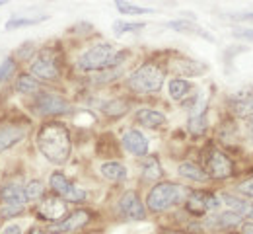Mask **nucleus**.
I'll return each instance as SVG.
<instances>
[{
  "label": "nucleus",
  "mask_w": 253,
  "mask_h": 234,
  "mask_svg": "<svg viewBox=\"0 0 253 234\" xmlns=\"http://www.w3.org/2000/svg\"><path fill=\"white\" fill-rule=\"evenodd\" d=\"M123 146L134 156H146L148 154V139L136 129H130L123 135Z\"/></svg>",
  "instance_id": "ddd939ff"
},
{
  "label": "nucleus",
  "mask_w": 253,
  "mask_h": 234,
  "mask_svg": "<svg viewBox=\"0 0 253 234\" xmlns=\"http://www.w3.org/2000/svg\"><path fill=\"white\" fill-rule=\"evenodd\" d=\"M49 20V16H39V18H18V16H12L8 22H6V32H12V30H18V28H26V26H35V24H41Z\"/></svg>",
  "instance_id": "393cba45"
},
{
  "label": "nucleus",
  "mask_w": 253,
  "mask_h": 234,
  "mask_svg": "<svg viewBox=\"0 0 253 234\" xmlns=\"http://www.w3.org/2000/svg\"><path fill=\"white\" fill-rule=\"evenodd\" d=\"M203 68L205 67L197 65L195 61H181V65H179V70H181V72H185V74H199Z\"/></svg>",
  "instance_id": "72a5a7b5"
},
{
  "label": "nucleus",
  "mask_w": 253,
  "mask_h": 234,
  "mask_svg": "<svg viewBox=\"0 0 253 234\" xmlns=\"http://www.w3.org/2000/svg\"><path fill=\"white\" fill-rule=\"evenodd\" d=\"M228 18L234 20V22H248V20H253V12H248V14H230Z\"/></svg>",
  "instance_id": "c9c22d12"
},
{
  "label": "nucleus",
  "mask_w": 253,
  "mask_h": 234,
  "mask_svg": "<svg viewBox=\"0 0 253 234\" xmlns=\"http://www.w3.org/2000/svg\"><path fill=\"white\" fill-rule=\"evenodd\" d=\"M0 197L4 199V203H22V205H26V193H24L22 186L14 184V182L4 184L0 187Z\"/></svg>",
  "instance_id": "6ab92c4d"
},
{
  "label": "nucleus",
  "mask_w": 253,
  "mask_h": 234,
  "mask_svg": "<svg viewBox=\"0 0 253 234\" xmlns=\"http://www.w3.org/2000/svg\"><path fill=\"white\" fill-rule=\"evenodd\" d=\"M183 199V187L171 182H162L158 186H154L146 197V205L152 213H164L168 209H171L173 205H177Z\"/></svg>",
  "instance_id": "20e7f679"
},
{
  "label": "nucleus",
  "mask_w": 253,
  "mask_h": 234,
  "mask_svg": "<svg viewBox=\"0 0 253 234\" xmlns=\"http://www.w3.org/2000/svg\"><path fill=\"white\" fill-rule=\"evenodd\" d=\"M37 148L41 150V154L49 162L64 164L70 156V150H72L68 129L59 121L45 123L37 133Z\"/></svg>",
  "instance_id": "f257e3e1"
},
{
  "label": "nucleus",
  "mask_w": 253,
  "mask_h": 234,
  "mask_svg": "<svg viewBox=\"0 0 253 234\" xmlns=\"http://www.w3.org/2000/svg\"><path fill=\"white\" fill-rule=\"evenodd\" d=\"M191 88H193V84H191L189 80H183V78H173V80H169V96H171L173 100H183V98L189 94Z\"/></svg>",
  "instance_id": "b1692460"
},
{
  "label": "nucleus",
  "mask_w": 253,
  "mask_h": 234,
  "mask_svg": "<svg viewBox=\"0 0 253 234\" xmlns=\"http://www.w3.org/2000/svg\"><path fill=\"white\" fill-rule=\"evenodd\" d=\"M207 103L205 101H197V105L193 107L189 117V131L193 135H203L207 131Z\"/></svg>",
  "instance_id": "2eb2a0df"
},
{
  "label": "nucleus",
  "mask_w": 253,
  "mask_h": 234,
  "mask_svg": "<svg viewBox=\"0 0 253 234\" xmlns=\"http://www.w3.org/2000/svg\"><path fill=\"white\" fill-rule=\"evenodd\" d=\"M250 135H252V139H253V121H252V125H250Z\"/></svg>",
  "instance_id": "a19ab883"
},
{
  "label": "nucleus",
  "mask_w": 253,
  "mask_h": 234,
  "mask_svg": "<svg viewBox=\"0 0 253 234\" xmlns=\"http://www.w3.org/2000/svg\"><path fill=\"white\" fill-rule=\"evenodd\" d=\"M24 193H26V201H37L43 197L45 186H43V182L33 180V182H30V184L24 187Z\"/></svg>",
  "instance_id": "c756f323"
},
{
  "label": "nucleus",
  "mask_w": 253,
  "mask_h": 234,
  "mask_svg": "<svg viewBox=\"0 0 253 234\" xmlns=\"http://www.w3.org/2000/svg\"><path fill=\"white\" fill-rule=\"evenodd\" d=\"M16 90L20 94H35L39 90V84L30 74H20L18 80H16Z\"/></svg>",
  "instance_id": "a878e982"
},
{
  "label": "nucleus",
  "mask_w": 253,
  "mask_h": 234,
  "mask_svg": "<svg viewBox=\"0 0 253 234\" xmlns=\"http://www.w3.org/2000/svg\"><path fill=\"white\" fill-rule=\"evenodd\" d=\"M142 174L146 180H158L162 178V166H160V160L156 156H148L142 164Z\"/></svg>",
  "instance_id": "bb28decb"
},
{
  "label": "nucleus",
  "mask_w": 253,
  "mask_h": 234,
  "mask_svg": "<svg viewBox=\"0 0 253 234\" xmlns=\"http://www.w3.org/2000/svg\"><path fill=\"white\" fill-rule=\"evenodd\" d=\"M234 111L240 117H253V94L238 92L234 96Z\"/></svg>",
  "instance_id": "aec40b11"
},
{
  "label": "nucleus",
  "mask_w": 253,
  "mask_h": 234,
  "mask_svg": "<svg viewBox=\"0 0 253 234\" xmlns=\"http://www.w3.org/2000/svg\"><path fill=\"white\" fill-rule=\"evenodd\" d=\"M35 107V113L37 115H43V117H49V115H61L66 113L70 109L68 101L57 96V94H51V92H45V94H39L37 100L33 103Z\"/></svg>",
  "instance_id": "6e6552de"
},
{
  "label": "nucleus",
  "mask_w": 253,
  "mask_h": 234,
  "mask_svg": "<svg viewBox=\"0 0 253 234\" xmlns=\"http://www.w3.org/2000/svg\"><path fill=\"white\" fill-rule=\"evenodd\" d=\"M99 172L109 182H123L126 178V168L119 162H105V164H101Z\"/></svg>",
  "instance_id": "4be33fe9"
},
{
  "label": "nucleus",
  "mask_w": 253,
  "mask_h": 234,
  "mask_svg": "<svg viewBox=\"0 0 253 234\" xmlns=\"http://www.w3.org/2000/svg\"><path fill=\"white\" fill-rule=\"evenodd\" d=\"M126 109H128V105H126V101H123V100H111V101H107V103H103V107H101V111H103L107 117L125 115Z\"/></svg>",
  "instance_id": "cd10ccee"
},
{
  "label": "nucleus",
  "mask_w": 253,
  "mask_h": 234,
  "mask_svg": "<svg viewBox=\"0 0 253 234\" xmlns=\"http://www.w3.org/2000/svg\"><path fill=\"white\" fill-rule=\"evenodd\" d=\"M222 201L228 205V211L240 215V217H246V219H253V205L248 201L240 199L236 195H230V193H224Z\"/></svg>",
  "instance_id": "a211bd4d"
},
{
  "label": "nucleus",
  "mask_w": 253,
  "mask_h": 234,
  "mask_svg": "<svg viewBox=\"0 0 253 234\" xmlns=\"http://www.w3.org/2000/svg\"><path fill=\"white\" fill-rule=\"evenodd\" d=\"M26 137V129L18 125H2L0 127V152L12 148Z\"/></svg>",
  "instance_id": "4468645a"
},
{
  "label": "nucleus",
  "mask_w": 253,
  "mask_h": 234,
  "mask_svg": "<svg viewBox=\"0 0 253 234\" xmlns=\"http://www.w3.org/2000/svg\"><path fill=\"white\" fill-rule=\"evenodd\" d=\"M144 28H146L144 22H123V20H117L113 24V32L117 35L132 34V32H138V30H144Z\"/></svg>",
  "instance_id": "c85d7f7f"
},
{
  "label": "nucleus",
  "mask_w": 253,
  "mask_h": 234,
  "mask_svg": "<svg viewBox=\"0 0 253 234\" xmlns=\"http://www.w3.org/2000/svg\"><path fill=\"white\" fill-rule=\"evenodd\" d=\"M14 70H16V61H14L12 57L4 59V61L0 63V80H6V78H10V76L14 74Z\"/></svg>",
  "instance_id": "473e14b6"
},
{
  "label": "nucleus",
  "mask_w": 253,
  "mask_h": 234,
  "mask_svg": "<svg viewBox=\"0 0 253 234\" xmlns=\"http://www.w3.org/2000/svg\"><path fill=\"white\" fill-rule=\"evenodd\" d=\"M240 191H242L244 195H248V197H253V178H250V180H246V182L240 184Z\"/></svg>",
  "instance_id": "f704fd0d"
},
{
  "label": "nucleus",
  "mask_w": 253,
  "mask_h": 234,
  "mask_svg": "<svg viewBox=\"0 0 253 234\" xmlns=\"http://www.w3.org/2000/svg\"><path fill=\"white\" fill-rule=\"evenodd\" d=\"M236 37H240V39H250L253 41V30H238V32H234Z\"/></svg>",
  "instance_id": "e433bc0d"
},
{
  "label": "nucleus",
  "mask_w": 253,
  "mask_h": 234,
  "mask_svg": "<svg viewBox=\"0 0 253 234\" xmlns=\"http://www.w3.org/2000/svg\"><path fill=\"white\" fill-rule=\"evenodd\" d=\"M168 28H171V30H175V32H183V34L201 35V37H205V39H212L203 28H199L197 24H193V22H189V20H175V22H169Z\"/></svg>",
  "instance_id": "5701e85b"
},
{
  "label": "nucleus",
  "mask_w": 253,
  "mask_h": 234,
  "mask_svg": "<svg viewBox=\"0 0 253 234\" xmlns=\"http://www.w3.org/2000/svg\"><path fill=\"white\" fill-rule=\"evenodd\" d=\"M115 8L121 14H150L152 12V8L136 6V4H130V2H125V0H115Z\"/></svg>",
  "instance_id": "7c9ffc66"
},
{
  "label": "nucleus",
  "mask_w": 253,
  "mask_h": 234,
  "mask_svg": "<svg viewBox=\"0 0 253 234\" xmlns=\"http://www.w3.org/2000/svg\"><path fill=\"white\" fill-rule=\"evenodd\" d=\"M2 234H22V229H20L18 225H8V227L2 231Z\"/></svg>",
  "instance_id": "4c0bfd02"
},
{
  "label": "nucleus",
  "mask_w": 253,
  "mask_h": 234,
  "mask_svg": "<svg viewBox=\"0 0 253 234\" xmlns=\"http://www.w3.org/2000/svg\"><path fill=\"white\" fill-rule=\"evenodd\" d=\"M136 121L148 129H158L166 125V115L160 113L156 109H150V107H144V109H138L136 111Z\"/></svg>",
  "instance_id": "f3484780"
},
{
  "label": "nucleus",
  "mask_w": 253,
  "mask_h": 234,
  "mask_svg": "<svg viewBox=\"0 0 253 234\" xmlns=\"http://www.w3.org/2000/svg\"><path fill=\"white\" fill-rule=\"evenodd\" d=\"M162 234H183V233H177V231H164Z\"/></svg>",
  "instance_id": "ea45409f"
},
{
  "label": "nucleus",
  "mask_w": 253,
  "mask_h": 234,
  "mask_svg": "<svg viewBox=\"0 0 253 234\" xmlns=\"http://www.w3.org/2000/svg\"><path fill=\"white\" fill-rule=\"evenodd\" d=\"M22 213H24V205L22 203H4L0 207V215L4 219H14V217H18Z\"/></svg>",
  "instance_id": "2f4dec72"
},
{
  "label": "nucleus",
  "mask_w": 253,
  "mask_h": 234,
  "mask_svg": "<svg viewBox=\"0 0 253 234\" xmlns=\"http://www.w3.org/2000/svg\"><path fill=\"white\" fill-rule=\"evenodd\" d=\"M119 209L130 221H144L146 219V209L136 191H125L123 197L119 199Z\"/></svg>",
  "instance_id": "9b49d317"
},
{
  "label": "nucleus",
  "mask_w": 253,
  "mask_h": 234,
  "mask_svg": "<svg viewBox=\"0 0 253 234\" xmlns=\"http://www.w3.org/2000/svg\"><path fill=\"white\" fill-rule=\"evenodd\" d=\"M166 72L156 63H146L138 67L128 78V88L136 94H154L160 92L164 86Z\"/></svg>",
  "instance_id": "7ed1b4c3"
},
{
  "label": "nucleus",
  "mask_w": 253,
  "mask_h": 234,
  "mask_svg": "<svg viewBox=\"0 0 253 234\" xmlns=\"http://www.w3.org/2000/svg\"><path fill=\"white\" fill-rule=\"evenodd\" d=\"M6 4V0H0V6H4Z\"/></svg>",
  "instance_id": "79ce46f5"
},
{
  "label": "nucleus",
  "mask_w": 253,
  "mask_h": 234,
  "mask_svg": "<svg viewBox=\"0 0 253 234\" xmlns=\"http://www.w3.org/2000/svg\"><path fill=\"white\" fill-rule=\"evenodd\" d=\"M177 172H179L181 178H187L191 182H209V180H211L209 174H207L203 168L193 164V162H183V164H179Z\"/></svg>",
  "instance_id": "412c9836"
},
{
  "label": "nucleus",
  "mask_w": 253,
  "mask_h": 234,
  "mask_svg": "<svg viewBox=\"0 0 253 234\" xmlns=\"http://www.w3.org/2000/svg\"><path fill=\"white\" fill-rule=\"evenodd\" d=\"M64 213H66V205L59 197H47L37 207V217L41 221H51L53 225L61 221Z\"/></svg>",
  "instance_id": "f8f14e48"
},
{
  "label": "nucleus",
  "mask_w": 253,
  "mask_h": 234,
  "mask_svg": "<svg viewBox=\"0 0 253 234\" xmlns=\"http://www.w3.org/2000/svg\"><path fill=\"white\" fill-rule=\"evenodd\" d=\"M205 162H207V174L212 180H224V178H230L234 174L232 160L224 152H220L218 148H211L207 152Z\"/></svg>",
  "instance_id": "423d86ee"
},
{
  "label": "nucleus",
  "mask_w": 253,
  "mask_h": 234,
  "mask_svg": "<svg viewBox=\"0 0 253 234\" xmlns=\"http://www.w3.org/2000/svg\"><path fill=\"white\" fill-rule=\"evenodd\" d=\"M128 57L126 51H117L111 43H97L90 47L84 55H80L76 67L82 72H95V70H107L117 65H121Z\"/></svg>",
  "instance_id": "f03ea898"
},
{
  "label": "nucleus",
  "mask_w": 253,
  "mask_h": 234,
  "mask_svg": "<svg viewBox=\"0 0 253 234\" xmlns=\"http://www.w3.org/2000/svg\"><path fill=\"white\" fill-rule=\"evenodd\" d=\"M220 205V199L209 191H191L187 201H185V209L195 217H203L211 211H216Z\"/></svg>",
  "instance_id": "0eeeda50"
},
{
  "label": "nucleus",
  "mask_w": 253,
  "mask_h": 234,
  "mask_svg": "<svg viewBox=\"0 0 253 234\" xmlns=\"http://www.w3.org/2000/svg\"><path fill=\"white\" fill-rule=\"evenodd\" d=\"M49 184H51L53 191H55L59 197H63L64 201H68V203H82V201H86V191L80 189V187H76V186L64 176L63 172L51 174Z\"/></svg>",
  "instance_id": "39448f33"
},
{
  "label": "nucleus",
  "mask_w": 253,
  "mask_h": 234,
  "mask_svg": "<svg viewBox=\"0 0 253 234\" xmlns=\"http://www.w3.org/2000/svg\"><path fill=\"white\" fill-rule=\"evenodd\" d=\"M242 234H253V223H246L242 227Z\"/></svg>",
  "instance_id": "58836bf2"
},
{
  "label": "nucleus",
  "mask_w": 253,
  "mask_h": 234,
  "mask_svg": "<svg viewBox=\"0 0 253 234\" xmlns=\"http://www.w3.org/2000/svg\"><path fill=\"white\" fill-rule=\"evenodd\" d=\"M242 223V217L232 213V211H226V213H220L212 219L207 221V227L209 229H214V231H230L234 227H238Z\"/></svg>",
  "instance_id": "dca6fc26"
},
{
  "label": "nucleus",
  "mask_w": 253,
  "mask_h": 234,
  "mask_svg": "<svg viewBox=\"0 0 253 234\" xmlns=\"http://www.w3.org/2000/svg\"><path fill=\"white\" fill-rule=\"evenodd\" d=\"M90 221H92V219H90V213L80 209V211H74V213H70V215H68L66 219H63V221H59V223L51 225L49 233H51V234L74 233V231H80L82 227H86Z\"/></svg>",
  "instance_id": "9d476101"
},
{
  "label": "nucleus",
  "mask_w": 253,
  "mask_h": 234,
  "mask_svg": "<svg viewBox=\"0 0 253 234\" xmlns=\"http://www.w3.org/2000/svg\"><path fill=\"white\" fill-rule=\"evenodd\" d=\"M33 76L41 78V80H57L61 76L59 67L55 63V57L51 51H41L35 59L32 61V67H30Z\"/></svg>",
  "instance_id": "1a4fd4ad"
}]
</instances>
